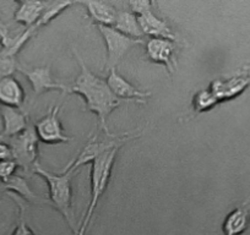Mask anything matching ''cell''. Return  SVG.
Wrapping results in <instances>:
<instances>
[{
    "mask_svg": "<svg viewBox=\"0 0 250 235\" xmlns=\"http://www.w3.org/2000/svg\"><path fill=\"white\" fill-rule=\"evenodd\" d=\"M112 27L134 39H141L144 36L140 23L138 21V16L134 15L131 11H117L115 21Z\"/></svg>",
    "mask_w": 250,
    "mask_h": 235,
    "instance_id": "e0dca14e",
    "label": "cell"
},
{
    "mask_svg": "<svg viewBox=\"0 0 250 235\" xmlns=\"http://www.w3.org/2000/svg\"><path fill=\"white\" fill-rule=\"evenodd\" d=\"M13 159V152H11V147L9 143L0 141V162L3 160Z\"/></svg>",
    "mask_w": 250,
    "mask_h": 235,
    "instance_id": "cb8c5ba5",
    "label": "cell"
},
{
    "mask_svg": "<svg viewBox=\"0 0 250 235\" xmlns=\"http://www.w3.org/2000/svg\"><path fill=\"white\" fill-rule=\"evenodd\" d=\"M13 159L18 167L25 170L33 169L38 163V137L35 129L27 128L22 134L9 140Z\"/></svg>",
    "mask_w": 250,
    "mask_h": 235,
    "instance_id": "5b68a950",
    "label": "cell"
},
{
    "mask_svg": "<svg viewBox=\"0 0 250 235\" xmlns=\"http://www.w3.org/2000/svg\"><path fill=\"white\" fill-rule=\"evenodd\" d=\"M18 64L15 61V58L6 57V55L0 54V78H6V76H13V73L18 70Z\"/></svg>",
    "mask_w": 250,
    "mask_h": 235,
    "instance_id": "ffe728a7",
    "label": "cell"
},
{
    "mask_svg": "<svg viewBox=\"0 0 250 235\" xmlns=\"http://www.w3.org/2000/svg\"><path fill=\"white\" fill-rule=\"evenodd\" d=\"M250 85L249 75H237L227 80H215L211 82L210 91L218 103L238 97Z\"/></svg>",
    "mask_w": 250,
    "mask_h": 235,
    "instance_id": "30bf717a",
    "label": "cell"
},
{
    "mask_svg": "<svg viewBox=\"0 0 250 235\" xmlns=\"http://www.w3.org/2000/svg\"><path fill=\"white\" fill-rule=\"evenodd\" d=\"M218 104V100L211 92L210 88L206 90H201L196 93L193 97V109L195 113L200 114V113H205L215 108Z\"/></svg>",
    "mask_w": 250,
    "mask_h": 235,
    "instance_id": "d6986e66",
    "label": "cell"
},
{
    "mask_svg": "<svg viewBox=\"0 0 250 235\" xmlns=\"http://www.w3.org/2000/svg\"><path fill=\"white\" fill-rule=\"evenodd\" d=\"M174 42L163 38H151L146 43V57L150 61L161 64L169 73H174L177 68L174 57Z\"/></svg>",
    "mask_w": 250,
    "mask_h": 235,
    "instance_id": "ba28073f",
    "label": "cell"
},
{
    "mask_svg": "<svg viewBox=\"0 0 250 235\" xmlns=\"http://www.w3.org/2000/svg\"><path fill=\"white\" fill-rule=\"evenodd\" d=\"M25 102V91L14 76L0 78V104L1 107L20 109Z\"/></svg>",
    "mask_w": 250,
    "mask_h": 235,
    "instance_id": "7c38bea8",
    "label": "cell"
},
{
    "mask_svg": "<svg viewBox=\"0 0 250 235\" xmlns=\"http://www.w3.org/2000/svg\"><path fill=\"white\" fill-rule=\"evenodd\" d=\"M0 114L3 119V130L0 133V141L16 137L27 129V118L20 109L1 107Z\"/></svg>",
    "mask_w": 250,
    "mask_h": 235,
    "instance_id": "8fae6325",
    "label": "cell"
},
{
    "mask_svg": "<svg viewBox=\"0 0 250 235\" xmlns=\"http://www.w3.org/2000/svg\"><path fill=\"white\" fill-rule=\"evenodd\" d=\"M97 27L104 39L105 49H107L105 66L108 70H113L117 68L118 64L122 61L123 58L131 48L143 43L141 39H134V38L128 37L110 26H97Z\"/></svg>",
    "mask_w": 250,
    "mask_h": 235,
    "instance_id": "277c9868",
    "label": "cell"
},
{
    "mask_svg": "<svg viewBox=\"0 0 250 235\" xmlns=\"http://www.w3.org/2000/svg\"><path fill=\"white\" fill-rule=\"evenodd\" d=\"M18 164L14 159H8L0 162V181L4 183L8 179H10L13 175H15Z\"/></svg>",
    "mask_w": 250,
    "mask_h": 235,
    "instance_id": "44dd1931",
    "label": "cell"
},
{
    "mask_svg": "<svg viewBox=\"0 0 250 235\" xmlns=\"http://www.w3.org/2000/svg\"><path fill=\"white\" fill-rule=\"evenodd\" d=\"M45 8H47V3H43V1H20L14 19L16 22L21 23L26 28H30L40 21Z\"/></svg>",
    "mask_w": 250,
    "mask_h": 235,
    "instance_id": "9a60e30c",
    "label": "cell"
},
{
    "mask_svg": "<svg viewBox=\"0 0 250 235\" xmlns=\"http://www.w3.org/2000/svg\"><path fill=\"white\" fill-rule=\"evenodd\" d=\"M130 11L135 16H141L144 14H147L152 11L153 3L147 1V0H143V1H129L128 3Z\"/></svg>",
    "mask_w": 250,
    "mask_h": 235,
    "instance_id": "7402d4cb",
    "label": "cell"
},
{
    "mask_svg": "<svg viewBox=\"0 0 250 235\" xmlns=\"http://www.w3.org/2000/svg\"><path fill=\"white\" fill-rule=\"evenodd\" d=\"M107 83L109 86L110 91L113 92V95L117 98H119L120 100L145 103L146 99L152 95L151 92H145V91L139 90L138 87L131 85L126 78H124L120 74H118L115 69L109 70Z\"/></svg>",
    "mask_w": 250,
    "mask_h": 235,
    "instance_id": "9c48e42d",
    "label": "cell"
},
{
    "mask_svg": "<svg viewBox=\"0 0 250 235\" xmlns=\"http://www.w3.org/2000/svg\"><path fill=\"white\" fill-rule=\"evenodd\" d=\"M4 185V188L6 190H10L13 193L18 194L19 196H21L22 198L27 200L28 202H37L38 198L35 195L31 188L28 186L27 181L22 176H18V175H13L10 179H8L6 181L1 183Z\"/></svg>",
    "mask_w": 250,
    "mask_h": 235,
    "instance_id": "ac0fdd59",
    "label": "cell"
},
{
    "mask_svg": "<svg viewBox=\"0 0 250 235\" xmlns=\"http://www.w3.org/2000/svg\"><path fill=\"white\" fill-rule=\"evenodd\" d=\"M18 70L22 75L27 78L30 81L31 87H32L35 95H41L47 91H62V92H69V87L62 83L57 82L53 80L50 66H42V68L25 69L18 66Z\"/></svg>",
    "mask_w": 250,
    "mask_h": 235,
    "instance_id": "52a82bcc",
    "label": "cell"
},
{
    "mask_svg": "<svg viewBox=\"0 0 250 235\" xmlns=\"http://www.w3.org/2000/svg\"><path fill=\"white\" fill-rule=\"evenodd\" d=\"M250 224V202L234 208L222 224L223 235H242Z\"/></svg>",
    "mask_w": 250,
    "mask_h": 235,
    "instance_id": "4fadbf2b",
    "label": "cell"
},
{
    "mask_svg": "<svg viewBox=\"0 0 250 235\" xmlns=\"http://www.w3.org/2000/svg\"><path fill=\"white\" fill-rule=\"evenodd\" d=\"M87 10L90 18L97 23V26H110L115 21L117 10L110 4L103 3V1H80Z\"/></svg>",
    "mask_w": 250,
    "mask_h": 235,
    "instance_id": "2e32d148",
    "label": "cell"
},
{
    "mask_svg": "<svg viewBox=\"0 0 250 235\" xmlns=\"http://www.w3.org/2000/svg\"><path fill=\"white\" fill-rule=\"evenodd\" d=\"M123 145L124 143L113 146L112 148L103 152L102 155L98 156L91 163V200L85 215L83 218L80 228L78 230V235H85L86 229H87L88 224L92 220L93 213L97 208L98 202H100L104 191L107 190L108 183L110 180V175H112L113 165H114L118 152H119Z\"/></svg>",
    "mask_w": 250,
    "mask_h": 235,
    "instance_id": "7a4b0ae2",
    "label": "cell"
},
{
    "mask_svg": "<svg viewBox=\"0 0 250 235\" xmlns=\"http://www.w3.org/2000/svg\"><path fill=\"white\" fill-rule=\"evenodd\" d=\"M59 105L53 107L45 117L38 120L35 125V133L38 140L44 143L54 145V143L69 142L73 138L69 137L62 129L59 120Z\"/></svg>",
    "mask_w": 250,
    "mask_h": 235,
    "instance_id": "8992f818",
    "label": "cell"
},
{
    "mask_svg": "<svg viewBox=\"0 0 250 235\" xmlns=\"http://www.w3.org/2000/svg\"><path fill=\"white\" fill-rule=\"evenodd\" d=\"M75 55L81 66V71L75 82L69 86V93H76L83 98L87 109L97 115L101 129L107 135H110L107 128V119L110 113L122 104L123 100L113 95L107 81L91 73L78 52H75Z\"/></svg>",
    "mask_w": 250,
    "mask_h": 235,
    "instance_id": "6da1fadb",
    "label": "cell"
},
{
    "mask_svg": "<svg viewBox=\"0 0 250 235\" xmlns=\"http://www.w3.org/2000/svg\"><path fill=\"white\" fill-rule=\"evenodd\" d=\"M35 173L42 176L48 185L49 191V200L53 207L59 211L68 222L69 227L78 234L75 228V215L73 210V188H71V179L75 172L71 169H62L59 174L48 172L43 169L40 164H36L33 168Z\"/></svg>",
    "mask_w": 250,
    "mask_h": 235,
    "instance_id": "3957f363",
    "label": "cell"
},
{
    "mask_svg": "<svg viewBox=\"0 0 250 235\" xmlns=\"http://www.w3.org/2000/svg\"><path fill=\"white\" fill-rule=\"evenodd\" d=\"M13 38L9 37V32L6 30L5 25L3 23V21L0 20V40H1V44H3L4 48H6L9 45V43L11 42Z\"/></svg>",
    "mask_w": 250,
    "mask_h": 235,
    "instance_id": "d4e9b609",
    "label": "cell"
},
{
    "mask_svg": "<svg viewBox=\"0 0 250 235\" xmlns=\"http://www.w3.org/2000/svg\"><path fill=\"white\" fill-rule=\"evenodd\" d=\"M23 212H25V207H23V206H20V220H19L13 235H35V233L31 230V228L28 227L27 223L25 222Z\"/></svg>",
    "mask_w": 250,
    "mask_h": 235,
    "instance_id": "603a6c76",
    "label": "cell"
},
{
    "mask_svg": "<svg viewBox=\"0 0 250 235\" xmlns=\"http://www.w3.org/2000/svg\"><path fill=\"white\" fill-rule=\"evenodd\" d=\"M138 21L140 23L144 35L151 36L152 38H163V39H169L174 42L175 36L168 23L165 20L158 19L152 11L138 16Z\"/></svg>",
    "mask_w": 250,
    "mask_h": 235,
    "instance_id": "5bb4252c",
    "label": "cell"
}]
</instances>
